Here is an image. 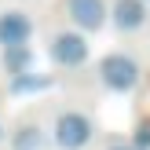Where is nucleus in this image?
Returning a JSON list of instances; mask_svg holds the SVG:
<instances>
[{"label":"nucleus","mask_w":150,"mask_h":150,"mask_svg":"<svg viewBox=\"0 0 150 150\" xmlns=\"http://www.w3.org/2000/svg\"><path fill=\"white\" fill-rule=\"evenodd\" d=\"M143 22H146L143 0H117L114 4V26L117 29H139Z\"/></svg>","instance_id":"nucleus-6"},{"label":"nucleus","mask_w":150,"mask_h":150,"mask_svg":"<svg viewBox=\"0 0 150 150\" xmlns=\"http://www.w3.org/2000/svg\"><path fill=\"white\" fill-rule=\"evenodd\" d=\"M4 66H7V73H26L29 70V48L26 44H15V48H4Z\"/></svg>","instance_id":"nucleus-8"},{"label":"nucleus","mask_w":150,"mask_h":150,"mask_svg":"<svg viewBox=\"0 0 150 150\" xmlns=\"http://www.w3.org/2000/svg\"><path fill=\"white\" fill-rule=\"evenodd\" d=\"M29 33H33V22H29L22 11H4L0 15V44H4V48L26 44Z\"/></svg>","instance_id":"nucleus-5"},{"label":"nucleus","mask_w":150,"mask_h":150,"mask_svg":"<svg viewBox=\"0 0 150 150\" xmlns=\"http://www.w3.org/2000/svg\"><path fill=\"white\" fill-rule=\"evenodd\" d=\"M136 150H150V125H143L136 136Z\"/></svg>","instance_id":"nucleus-9"},{"label":"nucleus","mask_w":150,"mask_h":150,"mask_svg":"<svg viewBox=\"0 0 150 150\" xmlns=\"http://www.w3.org/2000/svg\"><path fill=\"white\" fill-rule=\"evenodd\" d=\"M66 11L81 29H99L106 22V4L103 0H66Z\"/></svg>","instance_id":"nucleus-4"},{"label":"nucleus","mask_w":150,"mask_h":150,"mask_svg":"<svg viewBox=\"0 0 150 150\" xmlns=\"http://www.w3.org/2000/svg\"><path fill=\"white\" fill-rule=\"evenodd\" d=\"M99 77L106 88H114V92H132L139 81V66L132 62L128 55H106L99 62Z\"/></svg>","instance_id":"nucleus-1"},{"label":"nucleus","mask_w":150,"mask_h":150,"mask_svg":"<svg viewBox=\"0 0 150 150\" xmlns=\"http://www.w3.org/2000/svg\"><path fill=\"white\" fill-rule=\"evenodd\" d=\"M11 150H44V136L37 125H22L11 139Z\"/></svg>","instance_id":"nucleus-7"},{"label":"nucleus","mask_w":150,"mask_h":150,"mask_svg":"<svg viewBox=\"0 0 150 150\" xmlns=\"http://www.w3.org/2000/svg\"><path fill=\"white\" fill-rule=\"evenodd\" d=\"M92 121H88L84 114H73V110H66V114H59V121H55V143L62 146V150H81L92 139Z\"/></svg>","instance_id":"nucleus-2"},{"label":"nucleus","mask_w":150,"mask_h":150,"mask_svg":"<svg viewBox=\"0 0 150 150\" xmlns=\"http://www.w3.org/2000/svg\"><path fill=\"white\" fill-rule=\"evenodd\" d=\"M51 59H55L59 66H81L88 59V44L81 33H59L55 40H51Z\"/></svg>","instance_id":"nucleus-3"},{"label":"nucleus","mask_w":150,"mask_h":150,"mask_svg":"<svg viewBox=\"0 0 150 150\" xmlns=\"http://www.w3.org/2000/svg\"><path fill=\"white\" fill-rule=\"evenodd\" d=\"M117 150H125V146H117Z\"/></svg>","instance_id":"nucleus-10"}]
</instances>
